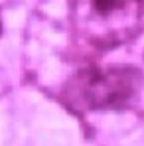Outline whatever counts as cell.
Returning a JSON list of instances; mask_svg holds the SVG:
<instances>
[{
    "mask_svg": "<svg viewBox=\"0 0 144 146\" xmlns=\"http://www.w3.org/2000/svg\"><path fill=\"white\" fill-rule=\"evenodd\" d=\"M144 24V0H69L75 40L95 53L132 42Z\"/></svg>",
    "mask_w": 144,
    "mask_h": 146,
    "instance_id": "cell-1",
    "label": "cell"
},
{
    "mask_svg": "<svg viewBox=\"0 0 144 146\" xmlns=\"http://www.w3.org/2000/svg\"><path fill=\"white\" fill-rule=\"evenodd\" d=\"M142 73L134 67H89L69 79L65 97L85 111L124 109L140 95Z\"/></svg>",
    "mask_w": 144,
    "mask_h": 146,
    "instance_id": "cell-2",
    "label": "cell"
},
{
    "mask_svg": "<svg viewBox=\"0 0 144 146\" xmlns=\"http://www.w3.org/2000/svg\"><path fill=\"white\" fill-rule=\"evenodd\" d=\"M0 34H2V14H0Z\"/></svg>",
    "mask_w": 144,
    "mask_h": 146,
    "instance_id": "cell-3",
    "label": "cell"
}]
</instances>
